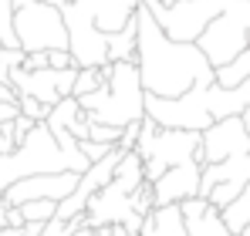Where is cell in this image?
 <instances>
[{
  "label": "cell",
  "mask_w": 250,
  "mask_h": 236,
  "mask_svg": "<svg viewBox=\"0 0 250 236\" xmlns=\"http://www.w3.org/2000/svg\"><path fill=\"white\" fill-rule=\"evenodd\" d=\"M213 68L237 61L250 47V0H233L196 40Z\"/></svg>",
  "instance_id": "cell-6"
},
{
  "label": "cell",
  "mask_w": 250,
  "mask_h": 236,
  "mask_svg": "<svg viewBox=\"0 0 250 236\" xmlns=\"http://www.w3.org/2000/svg\"><path fill=\"white\" fill-rule=\"evenodd\" d=\"M17 115H21V105L17 101H0V125L3 121H14Z\"/></svg>",
  "instance_id": "cell-30"
},
{
  "label": "cell",
  "mask_w": 250,
  "mask_h": 236,
  "mask_svg": "<svg viewBox=\"0 0 250 236\" xmlns=\"http://www.w3.org/2000/svg\"><path fill=\"white\" fill-rule=\"evenodd\" d=\"M17 105H21V115L34 118V121H47V115H51V108L44 101H38V98H31V95H21Z\"/></svg>",
  "instance_id": "cell-23"
},
{
  "label": "cell",
  "mask_w": 250,
  "mask_h": 236,
  "mask_svg": "<svg viewBox=\"0 0 250 236\" xmlns=\"http://www.w3.org/2000/svg\"><path fill=\"white\" fill-rule=\"evenodd\" d=\"M47 54H51V68H58V71H64V68H78L71 51H47Z\"/></svg>",
  "instance_id": "cell-28"
},
{
  "label": "cell",
  "mask_w": 250,
  "mask_h": 236,
  "mask_svg": "<svg viewBox=\"0 0 250 236\" xmlns=\"http://www.w3.org/2000/svg\"><path fill=\"white\" fill-rule=\"evenodd\" d=\"M24 68H27V71H41V68H51V54H47V51H31V54L24 58Z\"/></svg>",
  "instance_id": "cell-26"
},
{
  "label": "cell",
  "mask_w": 250,
  "mask_h": 236,
  "mask_svg": "<svg viewBox=\"0 0 250 236\" xmlns=\"http://www.w3.org/2000/svg\"><path fill=\"white\" fill-rule=\"evenodd\" d=\"M139 236H189L183 206H156V209L146 216Z\"/></svg>",
  "instance_id": "cell-17"
},
{
  "label": "cell",
  "mask_w": 250,
  "mask_h": 236,
  "mask_svg": "<svg viewBox=\"0 0 250 236\" xmlns=\"http://www.w3.org/2000/svg\"><path fill=\"white\" fill-rule=\"evenodd\" d=\"M47 223H24V236H44Z\"/></svg>",
  "instance_id": "cell-32"
},
{
  "label": "cell",
  "mask_w": 250,
  "mask_h": 236,
  "mask_svg": "<svg viewBox=\"0 0 250 236\" xmlns=\"http://www.w3.org/2000/svg\"><path fill=\"white\" fill-rule=\"evenodd\" d=\"M24 219L27 223H51L58 216V202L54 199H34V202H24Z\"/></svg>",
  "instance_id": "cell-21"
},
{
  "label": "cell",
  "mask_w": 250,
  "mask_h": 236,
  "mask_svg": "<svg viewBox=\"0 0 250 236\" xmlns=\"http://www.w3.org/2000/svg\"><path fill=\"white\" fill-rule=\"evenodd\" d=\"M135 64L146 84V95H156V98H179L193 88H209L216 81V68L200 51V44L172 40L146 3L139 7Z\"/></svg>",
  "instance_id": "cell-1"
},
{
  "label": "cell",
  "mask_w": 250,
  "mask_h": 236,
  "mask_svg": "<svg viewBox=\"0 0 250 236\" xmlns=\"http://www.w3.org/2000/svg\"><path fill=\"white\" fill-rule=\"evenodd\" d=\"M47 128H51V132L64 128V132H71L78 142H84L88 132H91V118L84 115V108H82L78 98H64V101H58V105L51 108V115H47Z\"/></svg>",
  "instance_id": "cell-16"
},
{
  "label": "cell",
  "mask_w": 250,
  "mask_h": 236,
  "mask_svg": "<svg viewBox=\"0 0 250 236\" xmlns=\"http://www.w3.org/2000/svg\"><path fill=\"white\" fill-rule=\"evenodd\" d=\"M152 17L159 20V27L166 31L172 40H183V44H196L203 38L209 24L233 3V0H176V3H159V0H142Z\"/></svg>",
  "instance_id": "cell-7"
},
{
  "label": "cell",
  "mask_w": 250,
  "mask_h": 236,
  "mask_svg": "<svg viewBox=\"0 0 250 236\" xmlns=\"http://www.w3.org/2000/svg\"><path fill=\"white\" fill-rule=\"evenodd\" d=\"M139 132H142V121H132V125H125V128H122V142H119V145H122L125 152H132V149H135Z\"/></svg>",
  "instance_id": "cell-27"
},
{
  "label": "cell",
  "mask_w": 250,
  "mask_h": 236,
  "mask_svg": "<svg viewBox=\"0 0 250 236\" xmlns=\"http://www.w3.org/2000/svg\"><path fill=\"white\" fill-rule=\"evenodd\" d=\"M220 213H223V223L230 226V233H237V236L244 233L250 226V182H247V189L233 199L227 209H220Z\"/></svg>",
  "instance_id": "cell-20"
},
{
  "label": "cell",
  "mask_w": 250,
  "mask_h": 236,
  "mask_svg": "<svg viewBox=\"0 0 250 236\" xmlns=\"http://www.w3.org/2000/svg\"><path fill=\"white\" fill-rule=\"evenodd\" d=\"M200 179H203V165H200L196 158L166 169V172L152 182L156 206H179V202H186V199L200 196Z\"/></svg>",
  "instance_id": "cell-12"
},
{
  "label": "cell",
  "mask_w": 250,
  "mask_h": 236,
  "mask_svg": "<svg viewBox=\"0 0 250 236\" xmlns=\"http://www.w3.org/2000/svg\"><path fill=\"white\" fill-rule=\"evenodd\" d=\"M75 236H95V230H91V226H82V230H78Z\"/></svg>",
  "instance_id": "cell-34"
},
{
  "label": "cell",
  "mask_w": 250,
  "mask_h": 236,
  "mask_svg": "<svg viewBox=\"0 0 250 236\" xmlns=\"http://www.w3.org/2000/svg\"><path fill=\"white\" fill-rule=\"evenodd\" d=\"M14 31L17 44L31 54V51H68V24H64V10L44 0H31L24 7H17L14 14Z\"/></svg>",
  "instance_id": "cell-8"
},
{
  "label": "cell",
  "mask_w": 250,
  "mask_h": 236,
  "mask_svg": "<svg viewBox=\"0 0 250 236\" xmlns=\"http://www.w3.org/2000/svg\"><path fill=\"white\" fill-rule=\"evenodd\" d=\"M24 209L21 206H7V226H14V230H24Z\"/></svg>",
  "instance_id": "cell-29"
},
{
  "label": "cell",
  "mask_w": 250,
  "mask_h": 236,
  "mask_svg": "<svg viewBox=\"0 0 250 236\" xmlns=\"http://www.w3.org/2000/svg\"><path fill=\"white\" fill-rule=\"evenodd\" d=\"M203 132H186V128H163L152 118H142V132L135 142V152L146 162V179L156 182L166 169L193 162L200 152Z\"/></svg>",
  "instance_id": "cell-5"
},
{
  "label": "cell",
  "mask_w": 250,
  "mask_h": 236,
  "mask_svg": "<svg viewBox=\"0 0 250 236\" xmlns=\"http://www.w3.org/2000/svg\"><path fill=\"white\" fill-rule=\"evenodd\" d=\"M0 51H3V44H0Z\"/></svg>",
  "instance_id": "cell-37"
},
{
  "label": "cell",
  "mask_w": 250,
  "mask_h": 236,
  "mask_svg": "<svg viewBox=\"0 0 250 236\" xmlns=\"http://www.w3.org/2000/svg\"><path fill=\"white\" fill-rule=\"evenodd\" d=\"M75 81H78V68H41V71H27V68H14L10 71V88L21 95H31L44 101L47 108H54L64 98H75Z\"/></svg>",
  "instance_id": "cell-9"
},
{
  "label": "cell",
  "mask_w": 250,
  "mask_h": 236,
  "mask_svg": "<svg viewBox=\"0 0 250 236\" xmlns=\"http://www.w3.org/2000/svg\"><path fill=\"white\" fill-rule=\"evenodd\" d=\"M183 206V216H186V226H189V236H237L230 233V226L223 223V213L203 196H193Z\"/></svg>",
  "instance_id": "cell-14"
},
{
  "label": "cell",
  "mask_w": 250,
  "mask_h": 236,
  "mask_svg": "<svg viewBox=\"0 0 250 236\" xmlns=\"http://www.w3.org/2000/svg\"><path fill=\"white\" fill-rule=\"evenodd\" d=\"M135 216V209H132V196L125 193L122 186L112 179L105 189H98L91 202H88V226L91 230H102V226H112V223H128Z\"/></svg>",
  "instance_id": "cell-13"
},
{
  "label": "cell",
  "mask_w": 250,
  "mask_h": 236,
  "mask_svg": "<svg viewBox=\"0 0 250 236\" xmlns=\"http://www.w3.org/2000/svg\"><path fill=\"white\" fill-rule=\"evenodd\" d=\"M102 71H105V84L98 91L78 98L84 115L98 125H115V128L142 121L146 118V84L139 75V64L135 61H112Z\"/></svg>",
  "instance_id": "cell-4"
},
{
  "label": "cell",
  "mask_w": 250,
  "mask_h": 236,
  "mask_svg": "<svg viewBox=\"0 0 250 236\" xmlns=\"http://www.w3.org/2000/svg\"><path fill=\"white\" fill-rule=\"evenodd\" d=\"M95 236H132L125 230L122 223H112V226H102V230H95Z\"/></svg>",
  "instance_id": "cell-31"
},
{
  "label": "cell",
  "mask_w": 250,
  "mask_h": 236,
  "mask_svg": "<svg viewBox=\"0 0 250 236\" xmlns=\"http://www.w3.org/2000/svg\"><path fill=\"white\" fill-rule=\"evenodd\" d=\"M115 145H105V142H91V138H84L82 142V152L88 156V162H102V158L108 156Z\"/></svg>",
  "instance_id": "cell-24"
},
{
  "label": "cell",
  "mask_w": 250,
  "mask_h": 236,
  "mask_svg": "<svg viewBox=\"0 0 250 236\" xmlns=\"http://www.w3.org/2000/svg\"><path fill=\"white\" fill-rule=\"evenodd\" d=\"M244 152H250L247 125H244L240 115H230V118L213 121L207 132H203L196 162H200V165H213V162H227V158L244 156Z\"/></svg>",
  "instance_id": "cell-10"
},
{
  "label": "cell",
  "mask_w": 250,
  "mask_h": 236,
  "mask_svg": "<svg viewBox=\"0 0 250 236\" xmlns=\"http://www.w3.org/2000/svg\"><path fill=\"white\" fill-rule=\"evenodd\" d=\"M240 236H250V226H247V230H244V233H240Z\"/></svg>",
  "instance_id": "cell-36"
},
{
  "label": "cell",
  "mask_w": 250,
  "mask_h": 236,
  "mask_svg": "<svg viewBox=\"0 0 250 236\" xmlns=\"http://www.w3.org/2000/svg\"><path fill=\"white\" fill-rule=\"evenodd\" d=\"M115 182L122 186L125 193L132 196V193H139L149 179H146V162H142V156L132 149V152H125L122 162H119V169H115Z\"/></svg>",
  "instance_id": "cell-19"
},
{
  "label": "cell",
  "mask_w": 250,
  "mask_h": 236,
  "mask_svg": "<svg viewBox=\"0 0 250 236\" xmlns=\"http://www.w3.org/2000/svg\"><path fill=\"white\" fill-rule=\"evenodd\" d=\"M105 84V71L102 68H78V81H75V98H84L91 91H98Z\"/></svg>",
  "instance_id": "cell-22"
},
{
  "label": "cell",
  "mask_w": 250,
  "mask_h": 236,
  "mask_svg": "<svg viewBox=\"0 0 250 236\" xmlns=\"http://www.w3.org/2000/svg\"><path fill=\"white\" fill-rule=\"evenodd\" d=\"M220 182H237V186H247L250 182V152L244 156H233L227 162H213L203 165V179H200V196L207 199Z\"/></svg>",
  "instance_id": "cell-15"
},
{
  "label": "cell",
  "mask_w": 250,
  "mask_h": 236,
  "mask_svg": "<svg viewBox=\"0 0 250 236\" xmlns=\"http://www.w3.org/2000/svg\"><path fill=\"white\" fill-rule=\"evenodd\" d=\"M142 0H75L64 10L68 24V51L78 68H105L108 64V34L122 31L139 14Z\"/></svg>",
  "instance_id": "cell-2"
},
{
  "label": "cell",
  "mask_w": 250,
  "mask_h": 236,
  "mask_svg": "<svg viewBox=\"0 0 250 236\" xmlns=\"http://www.w3.org/2000/svg\"><path fill=\"white\" fill-rule=\"evenodd\" d=\"M44 3H54V7H68V3H75V0H44Z\"/></svg>",
  "instance_id": "cell-33"
},
{
  "label": "cell",
  "mask_w": 250,
  "mask_h": 236,
  "mask_svg": "<svg viewBox=\"0 0 250 236\" xmlns=\"http://www.w3.org/2000/svg\"><path fill=\"white\" fill-rule=\"evenodd\" d=\"M240 118H244V125H247V135H250V108H247V112H244Z\"/></svg>",
  "instance_id": "cell-35"
},
{
  "label": "cell",
  "mask_w": 250,
  "mask_h": 236,
  "mask_svg": "<svg viewBox=\"0 0 250 236\" xmlns=\"http://www.w3.org/2000/svg\"><path fill=\"white\" fill-rule=\"evenodd\" d=\"M84 172H47V176H27L21 182H14L7 193H3V206H24V202H34V199H68L78 182H82Z\"/></svg>",
  "instance_id": "cell-11"
},
{
  "label": "cell",
  "mask_w": 250,
  "mask_h": 236,
  "mask_svg": "<svg viewBox=\"0 0 250 236\" xmlns=\"http://www.w3.org/2000/svg\"><path fill=\"white\" fill-rule=\"evenodd\" d=\"M88 169H91V162H88V156H84L82 149H78V152L64 149V145L54 138V132L47 128V121H38L34 132H31L14 152L0 156V196H3L14 182H21V179H27V176L88 172Z\"/></svg>",
  "instance_id": "cell-3"
},
{
  "label": "cell",
  "mask_w": 250,
  "mask_h": 236,
  "mask_svg": "<svg viewBox=\"0 0 250 236\" xmlns=\"http://www.w3.org/2000/svg\"><path fill=\"white\" fill-rule=\"evenodd\" d=\"M135 51H139V14L132 17V24L108 34V64L112 61H135Z\"/></svg>",
  "instance_id": "cell-18"
},
{
  "label": "cell",
  "mask_w": 250,
  "mask_h": 236,
  "mask_svg": "<svg viewBox=\"0 0 250 236\" xmlns=\"http://www.w3.org/2000/svg\"><path fill=\"white\" fill-rule=\"evenodd\" d=\"M17 149V138H14V121H3L0 125V156L14 152Z\"/></svg>",
  "instance_id": "cell-25"
}]
</instances>
